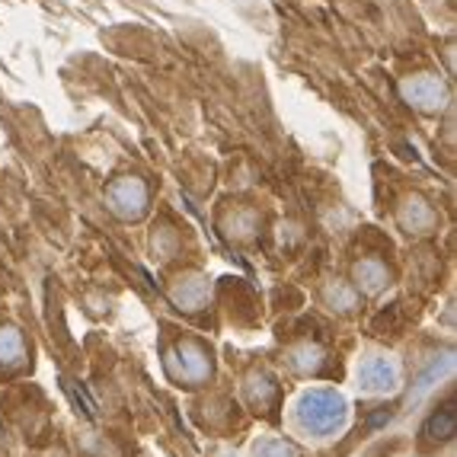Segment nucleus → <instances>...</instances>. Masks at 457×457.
<instances>
[{
	"label": "nucleus",
	"mask_w": 457,
	"mask_h": 457,
	"mask_svg": "<svg viewBox=\"0 0 457 457\" xmlns=\"http://www.w3.org/2000/svg\"><path fill=\"white\" fill-rule=\"evenodd\" d=\"M345 416L343 400L333 394H311L304 396V410H301V420H304L307 428L313 432H329L333 426H339Z\"/></svg>",
	"instance_id": "obj_1"
},
{
	"label": "nucleus",
	"mask_w": 457,
	"mask_h": 457,
	"mask_svg": "<svg viewBox=\"0 0 457 457\" xmlns=\"http://www.w3.org/2000/svg\"><path fill=\"white\" fill-rule=\"evenodd\" d=\"M361 381H365L368 390H387L394 387L396 381V368L387 365V361H378V368H365V374H361Z\"/></svg>",
	"instance_id": "obj_2"
}]
</instances>
